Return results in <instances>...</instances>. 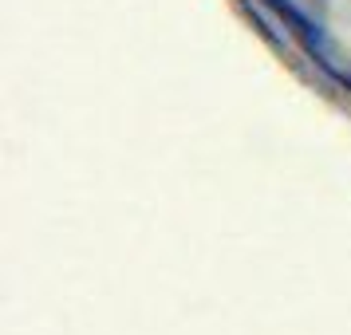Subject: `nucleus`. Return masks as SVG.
Wrapping results in <instances>:
<instances>
[{"instance_id": "1", "label": "nucleus", "mask_w": 351, "mask_h": 335, "mask_svg": "<svg viewBox=\"0 0 351 335\" xmlns=\"http://www.w3.org/2000/svg\"><path fill=\"white\" fill-rule=\"evenodd\" d=\"M261 4H265V8H272V12H276V20H280L285 28H292V32L300 36L304 51H308V55H312V60H316V64L335 79V67H332V60H328V32H324V24L308 16L296 0H261Z\"/></svg>"}]
</instances>
